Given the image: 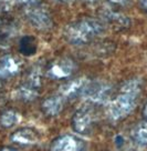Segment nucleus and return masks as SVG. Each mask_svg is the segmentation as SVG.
I'll return each instance as SVG.
<instances>
[{"instance_id":"21","label":"nucleus","mask_w":147,"mask_h":151,"mask_svg":"<svg viewBox=\"0 0 147 151\" xmlns=\"http://www.w3.org/2000/svg\"><path fill=\"white\" fill-rule=\"evenodd\" d=\"M58 1H61V2H71L73 0H58Z\"/></svg>"},{"instance_id":"8","label":"nucleus","mask_w":147,"mask_h":151,"mask_svg":"<svg viewBox=\"0 0 147 151\" xmlns=\"http://www.w3.org/2000/svg\"><path fill=\"white\" fill-rule=\"evenodd\" d=\"M87 81L89 79H85V78H79V79L69 81L60 87V94L64 99H71L76 96H82Z\"/></svg>"},{"instance_id":"10","label":"nucleus","mask_w":147,"mask_h":151,"mask_svg":"<svg viewBox=\"0 0 147 151\" xmlns=\"http://www.w3.org/2000/svg\"><path fill=\"white\" fill-rule=\"evenodd\" d=\"M11 140L21 146H30L37 143L39 140L38 132L30 128H21L14 131L11 136Z\"/></svg>"},{"instance_id":"12","label":"nucleus","mask_w":147,"mask_h":151,"mask_svg":"<svg viewBox=\"0 0 147 151\" xmlns=\"http://www.w3.org/2000/svg\"><path fill=\"white\" fill-rule=\"evenodd\" d=\"M131 138L138 146H147V120L139 122L133 128Z\"/></svg>"},{"instance_id":"4","label":"nucleus","mask_w":147,"mask_h":151,"mask_svg":"<svg viewBox=\"0 0 147 151\" xmlns=\"http://www.w3.org/2000/svg\"><path fill=\"white\" fill-rule=\"evenodd\" d=\"M24 14L30 24L39 30H49L53 27V21L50 14L38 4L27 6Z\"/></svg>"},{"instance_id":"14","label":"nucleus","mask_w":147,"mask_h":151,"mask_svg":"<svg viewBox=\"0 0 147 151\" xmlns=\"http://www.w3.org/2000/svg\"><path fill=\"white\" fill-rule=\"evenodd\" d=\"M20 51L24 56H32L37 51V41L30 36L23 37L19 42Z\"/></svg>"},{"instance_id":"7","label":"nucleus","mask_w":147,"mask_h":151,"mask_svg":"<svg viewBox=\"0 0 147 151\" xmlns=\"http://www.w3.org/2000/svg\"><path fill=\"white\" fill-rule=\"evenodd\" d=\"M83 142L72 134L57 138L51 145L50 151H83Z\"/></svg>"},{"instance_id":"6","label":"nucleus","mask_w":147,"mask_h":151,"mask_svg":"<svg viewBox=\"0 0 147 151\" xmlns=\"http://www.w3.org/2000/svg\"><path fill=\"white\" fill-rule=\"evenodd\" d=\"M72 128L76 133L87 134L93 128V114L87 108L77 110L72 118Z\"/></svg>"},{"instance_id":"20","label":"nucleus","mask_w":147,"mask_h":151,"mask_svg":"<svg viewBox=\"0 0 147 151\" xmlns=\"http://www.w3.org/2000/svg\"><path fill=\"white\" fill-rule=\"evenodd\" d=\"M0 151H16V150L11 149V148H2V149H0Z\"/></svg>"},{"instance_id":"9","label":"nucleus","mask_w":147,"mask_h":151,"mask_svg":"<svg viewBox=\"0 0 147 151\" xmlns=\"http://www.w3.org/2000/svg\"><path fill=\"white\" fill-rule=\"evenodd\" d=\"M64 98L61 94H54L51 97H48L42 102V111L49 117H54L62 111L64 107Z\"/></svg>"},{"instance_id":"2","label":"nucleus","mask_w":147,"mask_h":151,"mask_svg":"<svg viewBox=\"0 0 147 151\" xmlns=\"http://www.w3.org/2000/svg\"><path fill=\"white\" fill-rule=\"evenodd\" d=\"M137 97L138 93L121 91V93L109 102L107 108L109 118L114 121L126 118L136 107Z\"/></svg>"},{"instance_id":"19","label":"nucleus","mask_w":147,"mask_h":151,"mask_svg":"<svg viewBox=\"0 0 147 151\" xmlns=\"http://www.w3.org/2000/svg\"><path fill=\"white\" fill-rule=\"evenodd\" d=\"M139 1H141V5H142L143 8L147 11V0H139Z\"/></svg>"},{"instance_id":"17","label":"nucleus","mask_w":147,"mask_h":151,"mask_svg":"<svg viewBox=\"0 0 147 151\" xmlns=\"http://www.w3.org/2000/svg\"><path fill=\"white\" fill-rule=\"evenodd\" d=\"M19 2H22V4H24V5H33V4H36V0H18Z\"/></svg>"},{"instance_id":"22","label":"nucleus","mask_w":147,"mask_h":151,"mask_svg":"<svg viewBox=\"0 0 147 151\" xmlns=\"http://www.w3.org/2000/svg\"><path fill=\"white\" fill-rule=\"evenodd\" d=\"M84 1H87V2H95V1H97V0H84Z\"/></svg>"},{"instance_id":"5","label":"nucleus","mask_w":147,"mask_h":151,"mask_svg":"<svg viewBox=\"0 0 147 151\" xmlns=\"http://www.w3.org/2000/svg\"><path fill=\"white\" fill-rule=\"evenodd\" d=\"M76 65L70 58H61L59 60L51 62L47 70L50 78L53 79H64L67 78L75 71Z\"/></svg>"},{"instance_id":"3","label":"nucleus","mask_w":147,"mask_h":151,"mask_svg":"<svg viewBox=\"0 0 147 151\" xmlns=\"http://www.w3.org/2000/svg\"><path fill=\"white\" fill-rule=\"evenodd\" d=\"M112 88L109 83L102 81L89 80L83 90L82 97L90 100L93 104H105L109 100Z\"/></svg>"},{"instance_id":"15","label":"nucleus","mask_w":147,"mask_h":151,"mask_svg":"<svg viewBox=\"0 0 147 151\" xmlns=\"http://www.w3.org/2000/svg\"><path fill=\"white\" fill-rule=\"evenodd\" d=\"M105 18L109 21V24H114L119 28H127L129 26V20L127 17H125L124 14H119V12H113V11H109L105 14Z\"/></svg>"},{"instance_id":"18","label":"nucleus","mask_w":147,"mask_h":151,"mask_svg":"<svg viewBox=\"0 0 147 151\" xmlns=\"http://www.w3.org/2000/svg\"><path fill=\"white\" fill-rule=\"evenodd\" d=\"M143 116H144L145 120H147V102L145 104V106H144V109H143Z\"/></svg>"},{"instance_id":"1","label":"nucleus","mask_w":147,"mask_h":151,"mask_svg":"<svg viewBox=\"0 0 147 151\" xmlns=\"http://www.w3.org/2000/svg\"><path fill=\"white\" fill-rule=\"evenodd\" d=\"M104 31V24L100 20L84 18L69 24L65 29V38L73 45H85Z\"/></svg>"},{"instance_id":"13","label":"nucleus","mask_w":147,"mask_h":151,"mask_svg":"<svg viewBox=\"0 0 147 151\" xmlns=\"http://www.w3.org/2000/svg\"><path fill=\"white\" fill-rule=\"evenodd\" d=\"M38 93L39 88L29 85L27 82H23L17 90V94H18L19 99L23 100V101H31V100L36 99Z\"/></svg>"},{"instance_id":"16","label":"nucleus","mask_w":147,"mask_h":151,"mask_svg":"<svg viewBox=\"0 0 147 151\" xmlns=\"http://www.w3.org/2000/svg\"><path fill=\"white\" fill-rule=\"evenodd\" d=\"M19 114L13 110H6L0 114V126L4 128H11L19 122Z\"/></svg>"},{"instance_id":"11","label":"nucleus","mask_w":147,"mask_h":151,"mask_svg":"<svg viewBox=\"0 0 147 151\" xmlns=\"http://www.w3.org/2000/svg\"><path fill=\"white\" fill-rule=\"evenodd\" d=\"M20 66L18 61L10 56H6L0 60V78H9L18 73Z\"/></svg>"}]
</instances>
